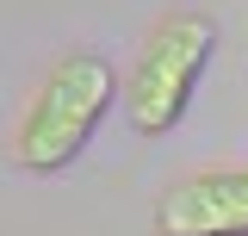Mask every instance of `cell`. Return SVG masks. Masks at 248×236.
Masks as SVG:
<instances>
[{"instance_id":"6da1fadb","label":"cell","mask_w":248,"mask_h":236,"mask_svg":"<svg viewBox=\"0 0 248 236\" xmlns=\"http://www.w3.org/2000/svg\"><path fill=\"white\" fill-rule=\"evenodd\" d=\"M112 106V62L93 56V50H75V56H62L50 75H44V87L31 100L25 124H19V168L31 174H62L81 149H87L93 124L106 118Z\"/></svg>"},{"instance_id":"7a4b0ae2","label":"cell","mask_w":248,"mask_h":236,"mask_svg":"<svg viewBox=\"0 0 248 236\" xmlns=\"http://www.w3.org/2000/svg\"><path fill=\"white\" fill-rule=\"evenodd\" d=\"M211 44H217V25L205 13H168V19L149 31V44H143V56H137V75H130V87H124L130 131L161 137V131L180 124L186 100H192L205 62H211Z\"/></svg>"},{"instance_id":"3957f363","label":"cell","mask_w":248,"mask_h":236,"mask_svg":"<svg viewBox=\"0 0 248 236\" xmlns=\"http://www.w3.org/2000/svg\"><path fill=\"white\" fill-rule=\"evenodd\" d=\"M161 236H248V168L186 174L155 199Z\"/></svg>"}]
</instances>
